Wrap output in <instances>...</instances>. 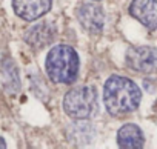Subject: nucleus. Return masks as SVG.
Listing matches in <instances>:
<instances>
[{
    "label": "nucleus",
    "instance_id": "obj_4",
    "mask_svg": "<svg viewBox=\"0 0 157 149\" xmlns=\"http://www.w3.org/2000/svg\"><path fill=\"white\" fill-rule=\"evenodd\" d=\"M126 65L129 69L149 76L157 72V49L152 46H134L126 52Z\"/></svg>",
    "mask_w": 157,
    "mask_h": 149
},
{
    "label": "nucleus",
    "instance_id": "obj_3",
    "mask_svg": "<svg viewBox=\"0 0 157 149\" xmlns=\"http://www.w3.org/2000/svg\"><path fill=\"white\" fill-rule=\"evenodd\" d=\"M65 112L75 120H86L97 112V91L94 86H77L63 99Z\"/></svg>",
    "mask_w": 157,
    "mask_h": 149
},
{
    "label": "nucleus",
    "instance_id": "obj_1",
    "mask_svg": "<svg viewBox=\"0 0 157 149\" xmlns=\"http://www.w3.org/2000/svg\"><path fill=\"white\" fill-rule=\"evenodd\" d=\"M142 99L139 86L122 76H111L103 86V103L109 114L123 115L137 109Z\"/></svg>",
    "mask_w": 157,
    "mask_h": 149
},
{
    "label": "nucleus",
    "instance_id": "obj_2",
    "mask_svg": "<svg viewBox=\"0 0 157 149\" xmlns=\"http://www.w3.org/2000/svg\"><path fill=\"white\" fill-rule=\"evenodd\" d=\"M78 55L68 45H56L46 55L45 68L48 77L56 83H72L78 74Z\"/></svg>",
    "mask_w": 157,
    "mask_h": 149
},
{
    "label": "nucleus",
    "instance_id": "obj_11",
    "mask_svg": "<svg viewBox=\"0 0 157 149\" xmlns=\"http://www.w3.org/2000/svg\"><path fill=\"white\" fill-rule=\"evenodd\" d=\"M3 83H5V86H6V89L8 91H11L13 94L14 92H17L19 91V88H20V82H19V76H17V69H16V66H14V63L10 60V58H6L5 61H3Z\"/></svg>",
    "mask_w": 157,
    "mask_h": 149
},
{
    "label": "nucleus",
    "instance_id": "obj_10",
    "mask_svg": "<svg viewBox=\"0 0 157 149\" xmlns=\"http://www.w3.org/2000/svg\"><path fill=\"white\" fill-rule=\"evenodd\" d=\"M94 137V129L93 125L85 121V120H78L75 121L72 126H69L68 131V138L71 141H74L75 144H85L90 143Z\"/></svg>",
    "mask_w": 157,
    "mask_h": 149
},
{
    "label": "nucleus",
    "instance_id": "obj_12",
    "mask_svg": "<svg viewBox=\"0 0 157 149\" xmlns=\"http://www.w3.org/2000/svg\"><path fill=\"white\" fill-rule=\"evenodd\" d=\"M5 147H6V143H5V140L2 137H0V149H5Z\"/></svg>",
    "mask_w": 157,
    "mask_h": 149
},
{
    "label": "nucleus",
    "instance_id": "obj_6",
    "mask_svg": "<svg viewBox=\"0 0 157 149\" xmlns=\"http://www.w3.org/2000/svg\"><path fill=\"white\" fill-rule=\"evenodd\" d=\"M129 14L149 31L157 29V0H132Z\"/></svg>",
    "mask_w": 157,
    "mask_h": 149
},
{
    "label": "nucleus",
    "instance_id": "obj_7",
    "mask_svg": "<svg viewBox=\"0 0 157 149\" xmlns=\"http://www.w3.org/2000/svg\"><path fill=\"white\" fill-rule=\"evenodd\" d=\"M13 9L20 19L33 22L51 9V0H13Z\"/></svg>",
    "mask_w": 157,
    "mask_h": 149
},
{
    "label": "nucleus",
    "instance_id": "obj_8",
    "mask_svg": "<svg viewBox=\"0 0 157 149\" xmlns=\"http://www.w3.org/2000/svg\"><path fill=\"white\" fill-rule=\"evenodd\" d=\"M54 35H56V28L48 22H42L26 31L25 42L33 49H42L54 40Z\"/></svg>",
    "mask_w": 157,
    "mask_h": 149
},
{
    "label": "nucleus",
    "instance_id": "obj_5",
    "mask_svg": "<svg viewBox=\"0 0 157 149\" xmlns=\"http://www.w3.org/2000/svg\"><path fill=\"white\" fill-rule=\"evenodd\" d=\"M75 16H77L78 23L86 29V32L96 35L103 31L105 13H103L102 6H99L96 3H83L77 8Z\"/></svg>",
    "mask_w": 157,
    "mask_h": 149
},
{
    "label": "nucleus",
    "instance_id": "obj_9",
    "mask_svg": "<svg viewBox=\"0 0 157 149\" xmlns=\"http://www.w3.org/2000/svg\"><path fill=\"white\" fill-rule=\"evenodd\" d=\"M117 144L123 149H140L145 144V137L137 125H123L117 132Z\"/></svg>",
    "mask_w": 157,
    "mask_h": 149
}]
</instances>
